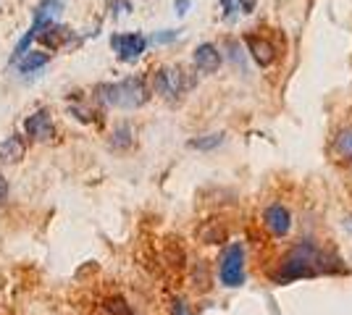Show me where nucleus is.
<instances>
[{
	"label": "nucleus",
	"instance_id": "obj_1",
	"mask_svg": "<svg viewBox=\"0 0 352 315\" xmlns=\"http://www.w3.org/2000/svg\"><path fill=\"white\" fill-rule=\"evenodd\" d=\"M150 92H147L145 79L140 76H129L124 82H116V84H98L95 87V100L103 105H113V108H140V105L147 103Z\"/></svg>",
	"mask_w": 352,
	"mask_h": 315
},
{
	"label": "nucleus",
	"instance_id": "obj_2",
	"mask_svg": "<svg viewBox=\"0 0 352 315\" xmlns=\"http://www.w3.org/2000/svg\"><path fill=\"white\" fill-rule=\"evenodd\" d=\"M323 260H326V257H323V253L316 247V244H310V242H300L292 253L287 255L284 266H281V273L276 276V281H294V279H308V276H316V273L326 270Z\"/></svg>",
	"mask_w": 352,
	"mask_h": 315
},
{
	"label": "nucleus",
	"instance_id": "obj_3",
	"mask_svg": "<svg viewBox=\"0 0 352 315\" xmlns=\"http://www.w3.org/2000/svg\"><path fill=\"white\" fill-rule=\"evenodd\" d=\"M219 276L223 286H242L245 281V247L239 242L226 247V253L221 257Z\"/></svg>",
	"mask_w": 352,
	"mask_h": 315
},
{
	"label": "nucleus",
	"instance_id": "obj_4",
	"mask_svg": "<svg viewBox=\"0 0 352 315\" xmlns=\"http://www.w3.org/2000/svg\"><path fill=\"white\" fill-rule=\"evenodd\" d=\"M32 32H34V40L43 43L45 50H58L74 43V32L69 27H63L58 21H45V24H34L32 21Z\"/></svg>",
	"mask_w": 352,
	"mask_h": 315
},
{
	"label": "nucleus",
	"instance_id": "obj_5",
	"mask_svg": "<svg viewBox=\"0 0 352 315\" xmlns=\"http://www.w3.org/2000/svg\"><path fill=\"white\" fill-rule=\"evenodd\" d=\"M184 87H187V82H184V74L179 69H158L155 76H153V90L163 95L166 100L179 97Z\"/></svg>",
	"mask_w": 352,
	"mask_h": 315
},
{
	"label": "nucleus",
	"instance_id": "obj_6",
	"mask_svg": "<svg viewBox=\"0 0 352 315\" xmlns=\"http://www.w3.org/2000/svg\"><path fill=\"white\" fill-rule=\"evenodd\" d=\"M111 47L118 53V58L126 60V63H132L137 60L142 53H145L147 47V37L142 34H137V32H129V34H113V40H111Z\"/></svg>",
	"mask_w": 352,
	"mask_h": 315
},
{
	"label": "nucleus",
	"instance_id": "obj_7",
	"mask_svg": "<svg viewBox=\"0 0 352 315\" xmlns=\"http://www.w3.org/2000/svg\"><path fill=\"white\" fill-rule=\"evenodd\" d=\"M24 132H27V137L37 139V142H50L53 135H56V126H53V119H50L47 110H37V113H32L30 119L24 121Z\"/></svg>",
	"mask_w": 352,
	"mask_h": 315
},
{
	"label": "nucleus",
	"instance_id": "obj_8",
	"mask_svg": "<svg viewBox=\"0 0 352 315\" xmlns=\"http://www.w3.org/2000/svg\"><path fill=\"white\" fill-rule=\"evenodd\" d=\"M245 45H248L250 56H252V60H255L261 69L271 66V63L276 60V47L271 45L265 37H258V34H245Z\"/></svg>",
	"mask_w": 352,
	"mask_h": 315
},
{
	"label": "nucleus",
	"instance_id": "obj_9",
	"mask_svg": "<svg viewBox=\"0 0 352 315\" xmlns=\"http://www.w3.org/2000/svg\"><path fill=\"white\" fill-rule=\"evenodd\" d=\"M265 226H268V231L274 234V237H284L287 231H289V226H292V218H289V210L279 205V202H274L271 208L265 210Z\"/></svg>",
	"mask_w": 352,
	"mask_h": 315
},
{
	"label": "nucleus",
	"instance_id": "obj_10",
	"mask_svg": "<svg viewBox=\"0 0 352 315\" xmlns=\"http://www.w3.org/2000/svg\"><path fill=\"white\" fill-rule=\"evenodd\" d=\"M195 66H197V71H203V74H213V71H219L221 66V53L216 45H210V43H203V45H197L195 50Z\"/></svg>",
	"mask_w": 352,
	"mask_h": 315
},
{
	"label": "nucleus",
	"instance_id": "obj_11",
	"mask_svg": "<svg viewBox=\"0 0 352 315\" xmlns=\"http://www.w3.org/2000/svg\"><path fill=\"white\" fill-rule=\"evenodd\" d=\"M47 60H50V56L47 53H40V50H32V53H27V56H21V58L16 60V71L19 74H34V71H43L45 66H47Z\"/></svg>",
	"mask_w": 352,
	"mask_h": 315
},
{
	"label": "nucleus",
	"instance_id": "obj_12",
	"mask_svg": "<svg viewBox=\"0 0 352 315\" xmlns=\"http://www.w3.org/2000/svg\"><path fill=\"white\" fill-rule=\"evenodd\" d=\"M21 158H24V142H21V137L19 135L6 137V139L0 142V161H3V163H16V161H21Z\"/></svg>",
	"mask_w": 352,
	"mask_h": 315
},
{
	"label": "nucleus",
	"instance_id": "obj_13",
	"mask_svg": "<svg viewBox=\"0 0 352 315\" xmlns=\"http://www.w3.org/2000/svg\"><path fill=\"white\" fill-rule=\"evenodd\" d=\"M60 14H63V0H40V5L34 8V24L56 21V16Z\"/></svg>",
	"mask_w": 352,
	"mask_h": 315
},
{
	"label": "nucleus",
	"instance_id": "obj_14",
	"mask_svg": "<svg viewBox=\"0 0 352 315\" xmlns=\"http://www.w3.org/2000/svg\"><path fill=\"white\" fill-rule=\"evenodd\" d=\"M108 145L113 148V150H129L134 145V132L129 124H118L116 129H113V135L108 139Z\"/></svg>",
	"mask_w": 352,
	"mask_h": 315
},
{
	"label": "nucleus",
	"instance_id": "obj_15",
	"mask_svg": "<svg viewBox=\"0 0 352 315\" xmlns=\"http://www.w3.org/2000/svg\"><path fill=\"white\" fill-rule=\"evenodd\" d=\"M219 145H223V135H221V132H216V135L197 137V139H190L192 150H216Z\"/></svg>",
	"mask_w": 352,
	"mask_h": 315
},
{
	"label": "nucleus",
	"instance_id": "obj_16",
	"mask_svg": "<svg viewBox=\"0 0 352 315\" xmlns=\"http://www.w3.org/2000/svg\"><path fill=\"white\" fill-rule=\"evenodd\" d=\"M105 313L108 315H132V307L121 300V297H111V300L105 302Z\"/></svg>",
	"mask_w": 352,
	"mask_h": 315
},
{
	"label": "nucleus",
	"instance_id": "obj_17",
	"mask_svg": "<svg viewBox=\"0 0 352 315\" xmlns=\"http://www.w3.org/2000/svg\"><path fill=\"white\" fill-rule=\"evenodd\" d=\"M334 148H337L339 155H344V158L352 161V132H342V135L334 139Z\"/></svg>",
	"mask_w": 352,
	"mask_h": 315
},
{
	"label": "nucleus",
	"instance_id": "obj_18",
	"mask_svg": "<svg viewBox=\"0 0 352 315\" xmlns=\"http://www.w3.org/2000/svg\"><path fill=\"white\" fill-rule=\"evenodd\" d=\"M69 113H72L76 121H85V124H89V121H95V113L89 110L87 105H69Z\"/></svg>",
	"mask_w": 352,
	"mask_h": 315
},
{
	"label": "nucleus",
	"instance_id": "obj_19",
	"mask_svg": "<svg viewBox=\"0 0 352 315\" xmlns=\"http://www.w3.org/2000/svg\"><path fill=\"white\" fill-rule=\"evenodd\" d=\"M176 37H179V32H174V30H163V32H158V34H153V43H158V45H163V43H174Z\"/></svg>",
	"mask_w": 352,
	"mask_h": 315
},
{
	"label": "nucleus",
	"instance_id": "obj_20",
	"mask_svg": "<svg viewBox=\"0 0 352 315\" xmlns=\"http://www.w3.org/2000/svg\"><path fill=\"white\" fill-rule=\"evenodd\" d=\"M111 8H113V16H124L132 11V3H129V0H113Z\"/></svg>",
	"mask_w": 352,
	"mask_h": 315
},
{
	"label": "nucleus",
	"instance_id": "obj_21",
	"mask_svg": "<svg viewBox=\"0 0 352 315\" xmlns=\"http://www.w3.org/2000/svg\"><path fill=\"white\" fill-rule=\"evenodd\" d=\"M171 315H192V313L184 300H174V305H171Z\"/></svg>",
	"mask_w": 352,
	"mask_h": 315
},
{
	"label": "nucleus",
	"instance_id": "obj_22",
	"mask_svg": "<svg viewBox=\"0 0 352 315\" xmlns=\"http://www.w3.org/2000/svg\"><path fill=\"white\" fill-rule=\"evenodd\" d=\"M190 3H192V0H176V3H174L176 14H179V16L187 14V11H190Z\"/></svg>",
	"mask_w": 352,
	"mask_h": 315
},
{
	"label": "nucleus",
	"instance_id": "obj_23",
	"mask_svg": "<svg viewBox=\"0 0 352 315\" xmlns=\"http://www.w3.org/2000/svg\"><path fill=\"white\" fill-rule=\"evenodd\" d=\"M8 200V181H6V176L0 174V205Z\"/></svg>",
	"mask_w": 352,
	"mask_h": 315
},
{
	"label": "nucleus",
	"instance_id": "obj_24",
	"mask_svg": "<svg viewBox=\"0 0 352 315\" xmlns=\"http://www.w3.org/2000/svg\"><path fill=\"white\" fill-rule=\"evenodd\" d=\"M221 5H223V14H232V0H221Z\"/></svg>",
	"mask_w": 352,
	"mask_h": 315
}]
</instances>
